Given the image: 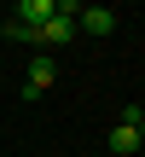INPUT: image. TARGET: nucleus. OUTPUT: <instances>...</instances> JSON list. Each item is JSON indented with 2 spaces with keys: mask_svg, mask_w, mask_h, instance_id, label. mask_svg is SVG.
<instances>
[{
  "mask_svg": "<svg viewBox=\"0 0 145 157\" xmlns=\"http://www.w3.org/2000/svg\"><path fill=\"white\" fill-rule=\"evenodd\" d=\"M52 82H58V64H52V52H35V58H29V82H23V99H41Z\"/></svg>",
  "mask_w": 145,
  "mask_h": 157,
  "instance_id": "1",
  "label": "nucleus"
},
{
  "mask_svg": "<svg viewBox=\"0 0 145 157\" xmlns=\"http://www.w3.org/2000/svg\"><path fill=\"white\" fill-rule=\"evenodd\" d=\"M116 29V12L110 6H81L76 12V35H110Z\"/></svg>",
  "mask_w": 145,
  "mask_h": 157,
  "instance_id": "2",
  "label": "nucleus"
},
{
  "mask_svg": "<svg viewBox=\"0 0 145 157\" xmlns=\"http://www.w3.org/2000/svg\"><path fill=\"white\" fill-rule=\"evenodd\" d=\"M12 17H17V23H29V29H41V23H52V17H58V0H17V6H12Z\"/></svg>",
  "mask_w": 145,
  "mask_h": 157,
  "instance_id": "3",
  "label": "nucleus"
},
{
  "mask_svg": "<svg viewBox=\"0 0 145 157\" xmlns=\"http://www.w3.org/2000/svg\"><path fill=\"white\" fill-rule=\"evenodd\" d=\"M35 35H41V47H70V41H76V17H64V12H58V17H52V23H41Z\"/></svg>",
  "mask_w": 145,
  "mask_h": 157,
  "instance_id": "4",
  "label": "nucleus"
},
{
  "mask_svg": "<svg viewBox=\"0 0 145 157\" xmlns=\"http://www.w3.org/2000/svg\"><path fill=\"white\" fill-rule=\"evenodd\" d=\"M110 151H116V157H134V151H145V146H139V128L116 122V128H110Z\"/></svg>",
  "mask_w": 145,
  "mask_h": 157,
  "instance_id": "5",
  "label": "nucleus"
},
{
  "mask_svg": "<svg viewBox=\"0 0 145 157\" xmlns=\"http://www.w3.org/2000/svg\"><path fill=\"white\" fill-rule=\"evenodd\" d=\"M0 35H6V41H41V35H35L29 23H17V17H6V23H0Z\"/></svg>",
  "mask_w": 145,
  "mask_h": 157,
  "instance_id": "6",
  "label": "nucleus"
},
{
  "mask_svg": "<svg viewBox=\"0 0 145 157\" xmlns=\"http://www.w3.org/2000/svg\"><path fill=\"white\" fill-rule=\"evenodd\" d=\"M139 146H145V122H139Z\"/></svg>",
  "mask_w": 145,
  "mask_h": 157,
  "instance_id": "7",
  "label": "nucleus"
}]
</instances>
